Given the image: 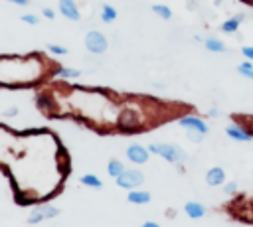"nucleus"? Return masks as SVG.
Masks as SVG:
<instances>
[{
	"label": "nucleus",
	"instance_id": "f257e3e1",
	"mask_svg": "<svg viewBox=\"0 0 253 227\" xmlns=\"http://www.w3.org/2000/svg\"><path fill=\"white\" fill-rule=\"evenodd\" d=\"M148 152L158 154V156H162L164 160L174 162V164H180V162L186 160V152H184L180 146H176V144H166V142L150 144V146H148Z\"/></svg>",
	"mask_w": 253,
	"mask_h": 227
},
{
	"label": "nucleus",
	"instance_id": "f03ea898",
	"mask_svg": "<svg viewBox=\"0 0 253 227\" xmlns=\"http://www.w3.org/2000/svg\"><path fill=\"white\" fill-rule=\"evenodd\" d=\"M115 180H117V186H119V188H123V189H136L138 186H142L144 176H142V172H138V170L125 168V170H123V174H121V176H117Z\"/></svg>",
	"mask_w": 253,
	"mask_h": 227
},
{
	"label": "nucleus",
	"instance_id": "7ed1b4c3",
	"mask_svg": "<svg viewBox=\"0 0 253 227\" xmlns=\"http://www.w3.org/2000/svg\"><path fill=\"white\" fill-rule=\"evenodd\" d=\"M85 47H87V51L99 55V53H105V51H107L109 41H107V38H105L101 32L91 30V32H87V36H85Z\"/></svg>",
	"mask_w": 253,
	"mask_h": 227
},
{
	"label": "nucleus",
	"instance_id": "20e7f679",
	"mask_svg": "<svg viewBox=\"0 0 253 227\" xmlns=\"http://www.w3.org/2000/svg\"><path fill=\"white\" fill-rule=\"evenodd\" d=\"M178 124H180V126H184V128H188L190 132H200V134H206V132H208V124H206L200 116H194V114L180 116Z\"/></svg>",
	"mask_w": 253,
	"mask_h": 227
},
{
	"label": "nucleus",
	"instance_id": "39448f33",
	"mask_svg": "<svg viewBox=\"0 0 253 227\" xmlns=\"http://www.w3.org/2000/svg\"><path fill=\"white\" fill-rule=\"evenodd\" d=\"M126 158L132 164H144L148 160V148H144L142 144H130L126 148Z\"/></svg>",
	"mask_w": 253,
	"mask_h": 227
},
{
	"label": "nucleus",
	"instance_id": "423d86ee",
	"mask_svg": "<svg viewBox=\"0 0 253 227\" xmlns=\"http://www.w3.org/2000/svg\"><path fill=\"white\" fill-rule=\"evenodd\" d=\"M59 12H61L63 18L73 20V22H77L81 18V12H79L75 0H59Z\"/></svg>",
	"mask_w": 253,
	"mask_h": 227
},
{
	"label": "nucleus",
	"instance_id": "0eeeda50",
	"mask_svg": "<svg viewBox=\"0 0 253 227\" xmlns=\"http://www.w3.org/2000/svg\"><path fill=\"white\" fill-rule=\"evenodd\" d=\"M225 132H227L229 138L239 140V142H249V140H253V134H251L249 130H245L243 126H239V124H229V126L225 128Z\"/></svg>",
	"mask_w": 253,
	"mask_h": 227
},
{
	"label": "nucleus",
	"instance_id": "6e6552de",
	"mask_svg": "<svg viewBox=\"0 0 253 227\" xmlns=\"http://www.w3.org/2000/svg\"><path fill=\"white\" fill-rule=\"evenodd\" d=\"M206 182H208V186H221V184L225 182V172H223V168H219V166L210 168V170L206 172Z\"/></svg>",
	"mask_w": 253,
	"mask_h": 227
},
{
	"label": "nucleus",
	"instance_id": "1a4fd4ad",
	"mask_svg": "<svg viewBox=\"0 0 253 227\" xmlns=\"http://www.w3.org/2000/svg\"><path fill=\"white\" fill-rule=\"evenodd\" d=\"M245 20V14H237V16H231V18H227L225 22H221V32L223 34H235L237 32V28L241 26V22Z\"/></svg>",
	"mask_w": 253,
	"mask_h": 227
},
{
	"label": "nucleus",
	"instance_id": "9d476101",
	"mask_svg": "<svg viewBox=\"0 0 253 227\" xmlns=\"http://www.w3.org/2000/svg\"><path fill=\"white\" fill-rule=\"evenodd\" d=\"M184 211H186L192 219H200V217H204V215H206V207H204L200 201H186Z\"/></svg>",
	"mask_w": 253,
	"mask_h": 227
},
{
	"label": "nucleus",
	"instance_id": "9b49d317",
	"mask_svg": "<svg viewBox=\"0 0 253 227\" xmlns=\"http://www.w3.org/2000/svg\"><path fill=\"white\" fill-rule=\"evenodd\" d=\"M126 201L136 203V205H142V203H148L150 201V193L148 191H142V189H130V193L126 195Z\"/></svg>",
	"mask_w": 253,
	"mask_h": 227
},
{
	"label": "nucleus",
	"instance_id": "f8f14e48",
	"mask_svg": "<svg viewBox=\"0 0 253 227\" xmlns=\"http://www.w3.org/2000/svg\"><path fill=\"white\" fill-rule=\"evenodd\" d=\"M204 45H206L208 51H213V53H223V51H225L223 41H219V39H215V38H206V39H204Z\"/></svg>",
	"mask_w": 253,
	"mask_h": 227
},
{
	"label": "nucleus",
	"instance_id": "ddd939ff",
	"mask_svg": "<svg viewBox=\"0 0 253 227\" xmlns=\"http://www.w3.org/2000/svg\"><path fill=\"white\" fill-rule=\"evenodd\" d=\"M101 20H103L105 24L115 22V20H117V10H115L111 4H103V8H101Z\"/></svg>",
	"mask_w": 253,
	"mask_h": 227
},
{
	"label": "nucleus",
	"instance_id": "4468645a",
	"mask_svg": "<svg viewBox=\"0 0 253 227\" xmlns=\"http://www.w3.org/2000/svg\"><path fill=\"white\" fill-rule=\"evenodd\" d=\"M81 184L87 186V188H95V189H101V188H103V182H101L97 176H93V174L81 176Z\"/></svg>",
	"mask_w": 253,
	"mask_h": 227
},
{
	"label": "nucleus",
	"instance_id": "2eb2a0df",
	"mask_svg": "<svg viewBox=\"0 0 253 227\" xmlns=\"http://www.w3.org/2000/svg\"><path fill=\"white\" fill-rule=\"evenodd\" d=\"M55 75L61 77V79H77L81 75V71L79 69H71V67H59L55 71Z\"/></svg>",
	"mask_w": 253,
	"mask_h": 227
},
{
	"label": "nucleus",
	"instance_id": "dca6fc26",
	"mask_svg": "<svg viewBox=\"0 0 253 227\" xmlns=\"http://www.w3.org/2000/svg\"><path fill=\"white\" fill-rule=\"evenodd\" d=\"M123 170H125V164H123V162H119V160H111V162H109V166H107V172H109V176H111V178L121 176V174H123Z\"/></svg>",
	"mask_w": 253,
	"mask_h": 227
},
{
	"label": "nucleus",
	"instance_id": "f3484780",
	"mask_svg": "<svg viewBox=\"0 0 253 227\" xmlns=\"http://www.w3.org/2000/svg\"><path fill=\"white\" fill-rule=\"evenodd\" d=\"M152 12H154L156 16H160L162 20H170V18H172V10H170L168 6H164V4H154V6H152Z\"/></svg>",
	"mask_w": 253,
	"mask_h": 227
},
{
	"label": "nucleus",
	"instance_id": "a211bd4d",
	"mask_svg": "<svg viewBox=\"0 0 253 227\" xmlns=\"http://www.w3.org/2000/svg\"><path fill=\"white\" fill-rule=\"evenodd\" d=\"M237 71L243 75V77H247V79H253V61H243V63H239L237 65Z\"/></svg>",
	"mask_w": 253,
	"mask_h": 227
},
{
	"label": "nucleus",
	"instance_id": "6ab92c4d",
	"mask_svg": "<svg viewBox=\"0 0 253 227\" xmlns=\"http://www.w3.org/2000/svg\"><path fill=\"white\" fill-rule=\"evenodd\" d=\"M43 219H45V213H43L42 207H38V209H34V211L30 213L28 223H30V225H36V223H40V221H43Z\"/></svg>",
	"mask_w": 253,
	"mask_h": 227
},
{
	"label": "nucleus",
	"instance_id": "aec40b11",
	"mask_svg": "<svg viewBox=\"0 0 253 227\" xmlns=\"http://www.w3.org/2000/svg\"><path fill=\"white\" fill-rule=\"evenodd\" d=\"M42 209H43V213H45V219H51V217H55V215L59 213V209H57L55 205H42Z\"/></svg>",
	"mask_w": 253,
	"mask_h": 227
},
{
	"label": "nucleus",
	"instance_id": "412c9836",
	"mask_svg": "<svg viewBox=\"0 0 253 227\" xmlns=\"http://www.w3.org/2000/svg\"><path fill=\"white\" fill-rule=\"evenodd\" d=\"M47 51H49V53H53V55H65V53H67V49H65V47L55 45V43H49V45H47Z\"/></svg>",
	"mask_w": 253,
	"mask_h": 227
},
{
	"label": "nucleus",
	"instance_id": "4be33fe9",
	"mask_svg": "<svg viewBox=\"0 0 253 227\" xmlns=\"http://www.w3.org/2000/svg\"><path fill=\"white\" fill-rule=\"evenodd\" d=\"M22 22H26V24H32V26H36V24L40 22V18H38L36 14H24V16H22Z\"/></svg>",
	"mask_w": 253,
	"mask_h": 227
},
{
	"label": "nucleus",
	"instance_id": "5701e85b",
	"mask_svg": "<svg viewBox=\"0 0 253 227\" xmlns=\"http://www.w3.org/2000/svg\"><path fill=\"white\" fill-rule=\"evenodd\" d=\"M241 53H243L245 59L253 61V45H243V47H241Z\"/></svg>",
	"mask_w": 253,
	"mask_h": 227
},
{
	"label": "nucleus",
	"instance_id": "b1692460",
	"mask_svg": "<svg viewBox=\"0 0 253 227\" xmlns=\"http://www.w3.org/2000/svg\"><path fill=\"white\" fill-rule=\"evenodd\" d=\"M223 191H225V193H235V191H237V184H235V182L225 184V186H223Z\"/></svg>",
	"mask_w": 253,
	"mask_h": 227
},
{
	"label": "nucleus",
	"instance_id": "393cba45",
	"mask_svg": "<svg viewBox=\"0 0 253 227\" xmlns=\"http://www.w3.org/2000/svg\"><path fill=\"white\" fill-rule=\"evenodd\" d=\"M42 14H43V18H47V20H53V18H55V12H53L51 8H43Z\"/></svg>",
	"mask_w": 253,
	"mask_h": 227
},
{
	"label": "nucleus",
	"instance_id": "a878e982",
	"mask_svg": "<svg viewBox=\"0 0 253 227\" xmlns=\"http://www.w3.org/2000/svg\"><path fill=\"white\" fill-rule=\"evenodd\" d=\"M4 114H6V116H16V114H18V109H16V107L6 109V111H4Z\"/></svg>",
	"mask_w": 253,
	"mask_h": 227
},
{
	"label": "nucleus",
	"instance_id": "bb28decb",
	"mask_svg": "<svg viewBox=\"0 0 253 227\" xmlns=\"http://www.w3.org/2000/svg\"><path fill=\"white\" fill-rule=\"evenodd\" d=\"M10 4H16V6H28L30 4V0H8Z\"/></svg>",
	"mask_w": 253,
	"mask_h": 227
},
{
	"label": "nucleus",
	"instance_id": "cd10ccee",
	"mask_svg": "<svg viewBox=\"0 0 253 227\" xmlns=\"http://www.w3.org/2000/svg\"><path fill=\"white\" fill-rule=\"evenodd\" d=\"M140 227H160L158 223H154V221H146V223H142Z\"/></svg>",
	"mask_w": 253,
	"mask_h": 227
},
{
	"label": "nucleus",
	"instance_id": "c85d7f7f",
	"mask_svg": "<svg viewBox=\"0 0 253 227\" xmlns=\"http://www.w3.org/2000/svg\"><path fill=\"white\" fill-rule=\"evenodd\" d=\"M217 113H219L217 109H210V113H208V114H210V116H217Z\"/></svg>",
	"mask_w": 253,
	"mask_h": 227
},
{
	"label": "nucleus",
	"instance_id": "c756f323",
	"mask_svg": "<svg viewBox=\"0 0 253 227\" xmlns=\"http://www.w3.org/2000/svg\"><path fill=\"white\" fill-rule=\"evenodd\" d=\"M245 2H253V0H245Z\"/></svg>",
	"mask_w": 253,
	"mask_h": 227
}]
</instances>
